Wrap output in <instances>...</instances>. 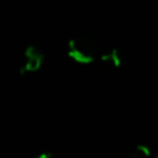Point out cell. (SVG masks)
I'll use <instances>...</instances> for the list:
<instances>
[{"mask_svg":"<svg viewBox=\"0 0 158 158\" xmlns=\"http://www.w3.org/2000/svg\"><path fill=\"white\" fill-rule=\"evenodd\" d=\"M68 57L79 64H90L93 63L99 54V44L89 35H77L68 41L67 44Z\"/></svg>","mask_w":158,"mask_h":158,"instance_id":"cell-1","label":"cell"},{"mask_svg":"<svg viewBox=\"0 0 158 158\" xmlns=\"http://www.w3.org/2000/svg\"><path fill=\"white\" fill-rule=\"evenodd\" d=\"M44 58L46 56L40 47L35 44L27 46L22 54V62L19 67V74L25 75L38 72L44 63Z\"/></svg>","mask_w":158,"mask_h":158,"instance_id":"cell-2","label":"cell"},{"mask_svg":"<svg viewBox=\"0 0 158 158\" xmlns=\"http://www.w3.org/2000/svg\"><path fill=\"white\" fill-rule=\"evenodd\" d=\"M123 58H125L123 52L120 48H110L100 53V60L111 68L121 67L123 64Z\"/></svg>","mask_w":158,"mask_h":158,"instance_id":"cell-3","label":"cell"},{"mask_svg":"<svg viewBox=\"0 0 158 158\" xmlns=\"http://www.w3.org/2000/svg\"><path fill=\"white\" fill-rule=\"evenodd\" d=\"M151 157V152L149 148L144 144H137L128 154L127 158H149Z\"/></svg>","mask_w":158,"mask_h":158,"instance_id":"cell-4","label":"cell"},{"mask_svg":"<svg viewBox=\"0 0 158 158\" xmlns=\"http://www.w3.org/2000/svg\"><path fill=\"white\" fill-rule=\"evenodd\" d=\"M35 158H56V157H54L53 152H51V151H43V152L38 153Z\"/></svg>","mask_w":158,"mask_h":158,"instance_id":"cell-5","label":"cell"},{"mask_svg":"<svg viewBox=\"0 0 158 158\" xmlns=\"http://www.w3.org/2000/svg\"><path fill=\"white\" fill-rule=\"evenodd\" d=\"M156 158H158V156H156Z\"/></svg>","mask_w":158,"mask_h":158,"instance_id":"cell-6","label":"cell"}]
</instances>
